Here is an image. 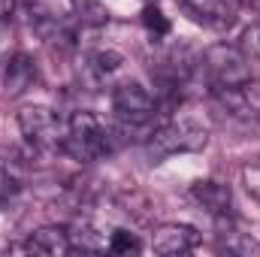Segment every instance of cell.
<instances>
[{
  "mask_svg": "<svg viewBox=\"0 0 260 257\" xmlns=\"http://www.w3.org/2000/svg\"><path fill=\"white\" fill-rule=\"evenodd\" d=\"M118 139H115V130H109L94 112L88 109H79L70 115L67 121V133L64 142H61V151H67L73 160H82V164H91L109 151H115Z\"/></svg>",
  "mask_w": 260,
  "mask_h": 257,
  "instance_id": "6da1fadb",
  "label": "cell"
},
{
  "mask_svg": "<svg viewBox=\"0 0 260 257\" xmlns=\"http://www.w3.org/2000/svg\"><path fill=\"white\" fill-rule=\"evenodd\" d=\"M209 145V130L191 118H176L148 133V157L164 160L173 154H194Z\"/></svg>",
  "mask_w": 260,
  "mask_h": 257,
  "instance_id": "7a4b0ae2",
  "label": "cell"
},
{
  "mask_svg": "<svg viewBox=\"0 0 260 257\" xmlns=\"http://www.w3.org/2000/svg\"><path fill=\"white\" fill-rule=\"evenodd\" d=\"M203 70L212 88H242L251 82V58L230 43H215L203 55Z\"/></svg>",
  "mask_w": 260,
  "mask_h": 257,
  "instance_id": "3957f363",
  "label": "cell"
},
{
  "mask_svg": "<svg viewBox=\"0 0 260 257\" xmlns=\"http://www.w3.org/2000/svg\"><path fill=\"white\" fill-rule=\"evenodd\" d=\"M112 109L121 118L124 130L130 133V130H136V127H145L157 115V100H154V94L145 85H139V82H121L112 91Z\"/></svg>",
  "mask_w": 260,
  "mask_h": 257,
  "instance_id": "277c9868",
  "label": "cell"
},
{
  "mask_svg": "<svg viewBox=\"0 0 260 257\" xmlns=\"http://www.w3.org/2000/svg\"><path fill=\"white\" fill-rule=\"evenodd\" d=\"M15 121H18V130H21L24 142L34 145L37 151L61 148V142H64L61 124H58V118H55V112L49 106H21Z\"/></svg>",
  "mask_w": 260,
  "mask_h": 257,
  "instance_id": "5b68a950",
  "label": "cell"
},
{
  "mask_svg": "<svg viewBox=\"0 0 260 257\" xmlns=\"http://www.w3.org/2000/svg\"><path fill=\"white\" fill-rule=\"evenodd\" d=\"M179 6L194 21H200L203 27H212V30H230L236 24V12H233L230 0H179Z\"/></svg>",
  "mask_w": 260,
  "mask_h": 257,
  "instance_id": "8992f818",
  "label": "cell"
},
{
  "mask_svg": "<svg viewBox=\"0 0 260 257\" xmlns=\"http://www.w3.org/2000/svg\"><path fill=\"white\" fill-rule=\"evenodd\" d=\"M200 245V233L191 224H160L151 233V248L157 254H188Z\"/></svg>",
  "mask_w": 260,
  "mask_h": 257,
  "instance_id": "52a82bcc",
  "label": "cell"
},
{
  "mask_svg": "<svg viewBox=\"0 0 260 257\" xmlns=\"http://www.w3.org/2000/svg\"><path fill=\"white\" fill-rule=\"evenodd\" d=\"M191 197L212 218H230V209H233V191H230V185H224L218 179H200V182L191 185Z\"/></svg>",
  "mask_w": 260,
  "mask_h": 257,
  "instance_id": "ba28073f",
  "label": "cell"
},
{
  "mask_svg": "<svg viewBox=\"0 0 260 257\" xmlns=\"http://www.w3.org/2000/svg\"><path fill=\"white\" fill-rule=\"evenodd\" d=\"M37 64H34V58L30 55H24V52H18V55H12L9 61H6V70H3V88H6V94L9 97H21L24 91H30L34 85H37Z\"/></svg>",
  "mask_w": 260,
  "mask_h": 257,
  "instance_id": "9c48e42d",
  "label": "cell"
},
{
  "mask_svg": "<svg viewBox=\"0 0 260 257\" xmlns=\"http://www.w3.org/2000/svg\"><path fill=\"white\" fill-rule=\"evenodd\" d=\"M24 251L30 254H46V257H64L73 251V242L67 236L64 227H40L27 236Z\"/></svg>",
  "mask_w": 260,
  "mask_h": 257,
  "instance_id": "30bf717a",
  "label": "cell"
},
{
  "mask_svg": "<svg viewBox=\"0 0 260 257\" xmlns=\"http://www.w3.org/2000/svg\"><path fill=\"white\" fill-rule=\"evenodd\" d=\"M67 236H70V242H73V251H76V248H82V251H106V248H109L106 233H103L94 221H88V218L76 221V224L67 230Z\"/></svg>",
  "mask_w": 260,
  "mask_h": 257,
  "instance_id": "8fae6325",
  "label": "cell"
},
{
  "mask_svg": "<svg viewBox=\"0 0 260 257\" xmlns=\"http://www.w3.org/2000/svg\"><path fill=\"white\" fill-rule=\"evenodd\" d=\"M124 64V58L118 55V52H112V49H100V52H94L91 58H88V67H91V73L103 82V79H109V76H115L118 70Z\"/></svg>",
  "mask_w": 260,
  "mask_h": 257,
  "instance_id": "7c38bea8",
  "label": "cell"
},
{
  "mask_svg": "<svg viewBox=\"0 0 260 257\" xmlns=\"http://www.w3.org/2000/svg\"><path fill=\"white\" fill-rule=\"evenodd\" d=\"M221 245L233 254H260V245L251 239V233H239V230H227V233H218Z\"/></svg>",
  "mask_w": 260,
  "mask_h": 257,
  "instance_id": "4fadbf2b",
  "label": "cell"
},
{
  "mask_svg": "<svg viewBox=\"0 0 260 257\" xmlns=\"http://www.w3.org/2000/svg\"><path fill=\"white\" fill-rule=\"evenodd\" d=\"M142 24H145V30H148L154 40H160V37L170 34V18H167L154 3H145V6H142Z\"/></svg>",
  "mask_w": 260,
  "mask_h": 257,
  "instance_id": "5bb4252c",
  "label": "cell"
},
{
  "mask_svg": "<svg viewBox=\"0 0 260 257\" xmlns=\"http://www.w3.org/2000/svg\"><path fill=\"white\" fill-rule=\"evenodd\" d=\"M109 251H112V254H136V251H142V242H139L136 233L118 227V230L109 233Z\"/></svg>",
  "mask_w": 260,
  "mask_h": 257,
  "instance_id": "9a60e30c",
  "label": "cell"
},
{
  "mask_svg": "<svg viewBox=\"0 0 260 257\" xmlns=\"http://www.w3.org/2000/svg\"><path fill=\"white\" fill-rule=\"evenodd\" d=\"M76 9H79V21L82 24H106L109 21V9L100 3V0H76Z\"/></svg>",
  "mask_w": 260,
  "mask_h": 257,
  "instance_id": "2e32d148",
  "label": "cell"
},
{
  "mask_svg": "<svg viewBox=\"0 0 260 257\" xmlns=\"http://www.w3.org/2000/svg\"><path fill=\"white\" fill-rule=\"evenodd\" d=\"M239 49L251 58V61H260V21L248 24L242 30V40H239Z\"/></svg>",
  "mask_w": 260,
  "mask_h": 257,
  "instance_id": "e0dca14e",
  "label": "cell"
},
{
  "mask_svg": "<svg viewBox=\"0 0 260 257\" xmlns=\"http://www.w3.org/2000/svg\"><path fill=\"white\" fill-rule=\"evenodd\" d=\"M242 182H245V188L248 194L260 200V160H248L245 167H242Z\"/></svg>",
  "mask_w": 260,
  "mask_h": 257,
  "instance_id": "ac0fdd59",
  "label": "cell"
},
{
  "mask_svg": "<svg viewBox=\"0 0 260 257\" xmlns=\"http://www.w3.org/2000/svg\"><path fill=\"white\" fill-rule=\"evenodd\" d=\"M15 194H18V182H15V179H12V176L0 167V209H3V206H6Z\"/></svg>",
  "mask_w": 260,
  "mask_h": 257,
  "instance_id": "d6986e66",
  "label": "cell"
},
{
  "mask_svg": "<svg viewBox=\"0 0 260 257\" xmlns=\"http://www.w3.org/2000/svg\"><path fill=\"white\" fill-rule=\"evenodd\" d=\"M9 12H12V0H0V21L9 18Z\"/></svg>",
  "mask_w": 260,
  "mask_h": 257,
  "instance_id": "ffe728a7",
  "label": "cell"
},
{
  "mask_svg": "<svg viewBox=\"0 0 260 257\" xmlns=\"http://www.w3.org/2000/svg\"><path fill=\"white\" fill-rule=\"evenodd\" d=\"M233 6H257L260 0H230Z\"/></svg>",
  "mask_w": 260,
  "mask_h": 257,
  "instance_id": "44dd1931",
  "label": "cell"
}]
</instances>
